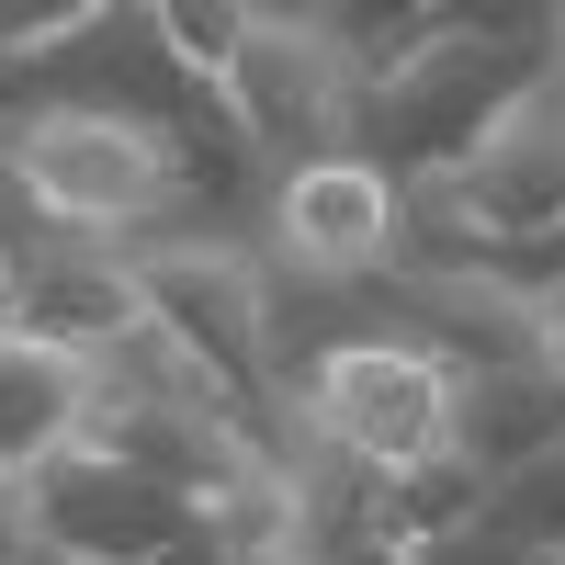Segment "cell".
<instances>
[{
    "mask_svg": "<svg viewBox=\"0 0 565 565\" xmlns=\"http://www.w3.org/2000/svg\"><path fill=\"white\" fill-rule=\"evenodd\" d=\"M79 418H90V362L12 328L0 340V476H34L45 452H68Z\"/></svg>",
    "mask_w": 565,
    "mask_h": 565,
    "instance_id": "cell-10",
    "label": "cell"
},
{
    "mask_svg": "<svg viewBox=\"0 0 565 565\" xmlns=\"http://www.w3.org/2000/svg\"><path fill=\"white\" fill-rule=\"evenodd\" d=\"M565 441V373L521 362V373H452V463L463 476H509Z\"/></svg>",
    "mask_w": 565,
    "mask_h": 565,
    "instance_id": "cell-9",
    "label": "cell"
},
{
    "mask_svg": "<svg viewBox=\"0 0 565 565\" xmlns=\"http://www.w3.org/2000/svg\"><path fill=\"white\" fill-rule=\"evenodd\" d=\"M554 282H565V238H554Z\"/></svg>",
    "mask_w": 565,
    "mask_h": 565,
    "instance_id": "cell-16",
    "label": "cell"
},
{
    "mask_svg": "<svg viewBox=\"0 0 565 565\" xmlns=\"http://www.w3.org/2000/svg\"><path fill=\"white\" fill-rule=\"evenodd\" d=\"M282 407H295L328 452L373 463V476H407V463L452 452V362L407 351V340H351V351L306 362L295 385H282Z\"/></svg>",
    "mask_w": 565,
    "mask_h": 565,
    "instance_id": "cell-4",
    "label": "cell"
},
{
    "mask_svg": "<svg viewBox=\"0 0 565 565\" xmlns=\"http://www.w3.org/2000/svg\"><path fill=\"white\" fill-rule=\"evenodd\" d=\"M226 114L271 170L306 159H362V68L351 45L328 34L317 0H238V45H226Z\"/></svg>",
    "mask_w": 565,
    "mask_h": 565,
    "instance_id": "cell-3",
    "label": "cell"
},
{
    "mask_svg": "<svg viewBox=\"0 0 565 565\" xmlns=\"http://www.w3.org/2000/svg\"><path fill=\"white\" fill-rule=\"evenodd\" d=\"M0 509H12V476H0Z\"/></svg>",
    "mask_w": 565,
    "mask_h": 565,
    "instance_id": "cell-17",
    "label": "cell"
},
{
    "mask_svg": "<svg viewBox=\"0 0 565 565\" xmlns=\"http://www.w3.org/2000/svg\"><path fill=\"white\" fill-rule=\"evenodd\" d=\"M554 373H565V282H554Z\"/></svg>",
    "mask_w": 565,
    "mask_h": 565,
    "instance_id": "cell-15",
    "label": "cell"
},
{
    "mask_svg": "<svg viewBox=\"0 0 565 565\" xmlns=\"http://www.w3.org/2000/svg\"><path fill=\"white\" fill-rule=\"evenodd\" d=\"M136 295L170 340H193L238 396L271 407V351H260V249L249 238H170L136 260Z\"/></svg>",
    "mask_w": 565,
    "mask_h": 565,
    "instance_id": "cell-8",
    "label": "cell"
},
{
    "mask_svg": "<svg viewBox=\"0 0 565 565\" xmlns=\"http://www.w3.org/2000/svg\"><path fill=\"white\" fill-rule=\"evenodd\" d=\"M249 249L317 282H373V271H396V181L373 159H306L271 181Z\"/></svg>",
    "mask_w": 565,
    "mask_h": 565,
    "instance_id": "cell-7",
    "label": "cell"
},
{
    "mask_svg": "<svg viewBox=\"0 0 565 565\" xmlns=\"http://www.w3.org/2000/svg\"><path fill=\"white\" fill-rule=\"evenodd\" d=\"M148 565H215V543L193 532V543H170V554H148Z\"/></svg>",
    "mask_w": 565,
    "mask_h": 565,
    "instance_id": "cell-13",
    "label": "cell"
},
{
    "mask_svg": "<svg viewBox=\"0 0 565 565\" xmlns=\"http://www.w3.org/2000/svg\"><path fill=\"white\" fill-rule=\"evenodd\" d=\"M0 148H12L23 193L45 204L57 238L114 249L125 271L148 249H170V238H215L170 125H136V114H0Z\"/></svg>",
    "mask_w": 565,
    "mask_h": 565,
    "instance_id": "cell-1",
    "label": "cell"
},
{
    "mask_svg": "<svg viewBox=\"0 0 565 565\" xmlns=\"http://www.w3.org/2000/svg\"><path fill=\"white\" fill-rule=\"evenodd\" d=\"M12 509H23L34 554H57V565H148V554L204 532V498H181L148 463H114L90 441L45 452L34 476H12Z\"/></svg>",
    "mask_w": 565,
    "mask_h": 565,
    "instance_id": "cell-5",
    "label": "cell"
},
{
    "mask_svg": "<svg viewBox=\"0 0 565 565\" xmlns=\"http://www.w3.org/2000/svg\"><path fill=\"white\" fill-rule=\"evenodd\" d=\"M554 565H565V554H554Z\"/></svg>",
    "mask_w": 565,
    "mask_h": 565,
    "instance_id": "cell-19",
    "label": "cell"
},
{
    "mask_svg": "<svg viewBox=\"0 0 565 565\" xmlns=\"http://www.w3.org/2000/svg\"><path fill=\"white\" fill-rule=\"evenodd\" d=\"M407 565H543V554H521V543H498L487 521H463V532H430Z\"/></svg>",
    "mask_w": 565,
    "mask_h": 565,
    "instance_id": "cell-12",
    "label": "cell"
},
{
    "mask_svg": "<svg viewBox=\"0 0 565 565\" xmlns=\"http://www.w3.org/2000/svg\"><path fill=\"white\" fill-rule=\"evenodd\" d=\"M543 57H554V12H509V23L430 12V34L362 90V159L385 181H430L452 159H476L487 125L543 79Z\"/></svg>",
    "mask_w": 565,
    "mask_h": 565,
    "instance_id": "cell-2",
    "label": "cell"
},
{
    "mask_svg": "<svg viewBox=\"0 0 565 565\" xmlns=\"http://www.w3.org/2000/svg\"><path fill=\"white\" fill-rule=\"evenodd\" d=\"M373 295H385V328H396L407 351H430V362H452V373H521V362H554V282L396 260Z\"/></svg>",
    "mask_w": 565,
    "mask_h": 565,
    "instance_id": "cell-6",
    "label": "cell"
},
{
    "mask_svg": "<svg viewBox=\"0 0 565 565\" xmlns=\"http://www.w3.org/2000/svg\"><path fill=\"white\" fill-rule=\"evenodd\" d=\"M543 90L565 103V12H554V57H543Z\"/></svg>",
    "mask_w": 565,
    "mask_h": 565,
    "instance_id": "cell-14",
    "label": "cell"
},
{
    "mask_svg": "<svg viewBox=\"0 0 565 565\" xmlns=\"http://www.w3.org/2000/svg\"><path fill=\"white\" fill-rule=\"evenodd\" d=\"M476 521L498 532V543H521V554H565V441L554 452H532V463H509V476H487V498H476Z\"/></svg>",
    "mask_w": 565,
    "mask_h": 565,
    "instance_id": "cell-11",
    "label": "cell"
},
{
    "mask_svg": "<svg viewBox=\"0 0 565 565\" xmlns=\"http://www.w3.org/2000/svg\"><path fill=\"white\" fill-rule=\"evenodd\" d=\"M34 565H57V554H34Z\"/></svg>",
    "mask_w": 565,
    "mask_h": 565,
    "instance_id": "cell-18",
    "label": "cell"
}]
</instances>
